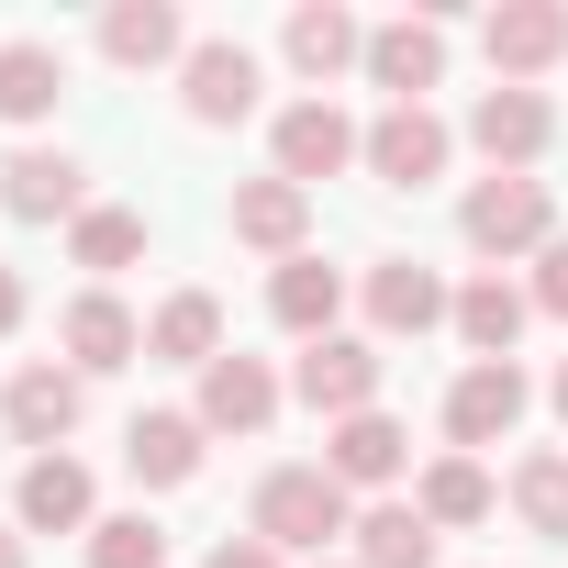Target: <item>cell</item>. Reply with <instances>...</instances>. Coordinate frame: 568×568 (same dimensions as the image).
<instances>
[{
	"label": "cell",
	"instance_id": "obj_1",
	"mask_svg": "<svg viewBox=\"0 0 568 568\" xmlns=\"http://www.w3.org/2000/svg\"><path fill=\"white\" fill-rule=\"evenodd\" d=\"M256 535L291 557V546H335V535H357V513H346V479L335 468H267L256 479Z\"/></svg>",
	"mask_w": 568,
	"mask_h": 568
},
{
	"label": "cell",
	"instance_id": "obj_2",
	"mask_svg": "<svg viewBox=\"0 0 568 568\" xmlns=\"http://www.w3.org/2000/svg\"><path fill=\"white\" fill-rule=\"evenodd\" d=\"M468 245L479 256H524V245H546V179H524V168H490L479 190H468Z\"/></svg>",
	"mask_w": 568,
	"mask_h": 568
},
{
	"label": "cell",
	"instance_id": "obj_3",
	"mask_svg": "<svg viewBox=\"0 0 568 568\" xmlns=\"http://www.w3.org/2000/svg\"><path fill=\"white\" fill-rule=\"evenodd\" d=\"M346 156H368V134H357L335 101H291V112H278V179H291V190L335 179Z\"/></svg>",
	"mask_w": 568,
	"mask_h": 568
},
{
	"label": "cell",
	"instance_id": "obj_4",
	"mask_svg": "<svg viewBox=\"0 0 568 568\" xmlns=\"http://www.w3.org/2000/svg\"><path fill=\"white\" fill-rule=\"evenodd\" d=\"M524 424V368L513 357H468V379L446 390V435L457 446H501Z\"/></svg>",
	"mask_w": 568,
	"mask_h": 568
},
{
	"label": "cell",
	"instance_id": "obj_5",
	"mask_svg": "<svg viewBox=\"0 0 568 568\" xmlns=\"http://www.w3.org/2000/svg\"><path fill=\"white\" fill-rule=\"evenodd\" d=\"M302 402L313 413H379V346H357V335H324V346H302Z\"/></svg>",
	"mask_w": 568,
	"mask_h": 568
},
{
	"label": "cell",
	"instance_id": "obj_6",
	"mask_svg": "<svg viewBox=\"0 0 568 568\" xmlns=\"http://www.w3.org/2000/svg\"><path fill=\"white\" fill-rule=\"evenodd\" d=\"M179 90H190V123H245V112H256V57L212 34V45L179 57Z\"/></svg>",
	"mask_w": 568,
	"mask_h": 568
},
{
	"label": "cell",
	"instance_id": "obj_7",
	"mask_svg": "<svg viewBox=\"0 0 568 568\" xmlns=\"http://www.w3.org/2000/svg\"><path fill=\"white\" fill-rule=\"evenodd\" d=\"M368 179H390V190H424V179H446V123L413 101V112H379L368 123Z\"/></svg>",
	"mask_w": 568,
	"mask_h": 568
},
{
	"label": "cell",
	"instance_id": "obj_8",
	"mask_svg": "<svg viewBox=\"0 0 568 568\" xmlns=\"http://www.w3.org/2000/svg\"><path fill=\"white\" fill-rule=\"evenodd\" d=\"M479 45H490V68H501V79L557 68V57H568V12H557V0H501V12L479 23Z\"/></svg>",
	"mask_w": 568,
	"mask_h": 568
},
{
	"label": "cell",
	"instance_id": "obj_9",
	"mask_svg": "<svg viewBox=\"0 0 568 568\" xmlns=\"http://www.w3.org/2000/svg\"><path fill=\"white\" fill-rule=\"evenodd\" d=\"M368 79L390 90V112H413V101L446 79V34H435V23H379V34H368Z\"/></svg>",
	"mask_w": 568,
	"mask_h": 568
},
{
	"label": "cell",
	"instance_id": "obj_10",
	"mask_svg": "<svg viewBox=\"0 0 568 568\" xmlns=\"http://www.w3.org/2000/svg\"><path fill=\"white\" fill-rule=\"evenodd\" d=\"M267 413H278V379H267L256 357H234V346H223V357L201 368V435H256Z\"/></svg>",
	"mask_w": 568,
	"mask_h": 568
},
{
	"label": "cell",
	"instance_id": "obj_11",
	"mask_svg": "<svg viewBox=\"0 0 568 568\" xmlns=\"http://www.w3.org/2000/svg\"><path fill=\"white\" fill-rule=\"evenodd\" d=\"M457 302L435 291V267H413V256H379L368 267V324L379 335H424V324H446Z\"/></svg>",
	"mask_w": 568,
	"mask_h": 568
},
{
	"label": "cell",
	"instance_id": "obj_12",
	"mask_svg": "<svg viewBox=\"0 0 568 568\" xmlns=\"http://www.w3.org/2000/svg\"><path fill=\"white\" fill-rule=\"evenodd\" d=\"M0 413H12V435H23V446H45V457H57V435L79 424V368L34 357V368L12 379V402H0Z\"/></svg>",
	"mask_w": 568,
	"mask_h": 568
},
{
	"label": "cell",
	"instance_id": "obj_13",
	"mask_svg": "<svg viewBox=\"0 0 568 568\" xmlns=\"http://www.w3.org/2000/svg\"><path fill=\"white\" fill-rule=\"evenodd\" d=\"M123 468H134L145 490H179V479L201 468V413H134V435H123Z\"/></svg>",
	"mask_w": 568,
	"mask_h": 568
},
{
	"label": "cell",
	"instance_id": "obj_14",
	"mask_svg": "<svg viewBox=\"0 0 568 568\" xmlns=\"http://www.w3.org/2000/svg\"><path fill=\"white\" fill-rule=\"evenodd\" d=\"M302 223H313V190H291V179H245V190H234V234L267 245L278 267L302 256Z\"/></svg>",
	"mask_w": 568,
	"mask_h": 568
},
{
	"label": "cell",
	"instance_id": "obj_15",
	"mask_svg": "<svg viewBox=\"0 0 568 568\" xmlns=\"http://www.w3.org/2000/svg\"><path fill=\"white\" fill-rule=\"evenodd\" d=\"M101 57L112 68H168V57H190V23L168 0H123V12H101Z\"/></svg>",
	"mask_w": 568,
	"mask_h": 568
},
{
	"label": "cell",
	"instance_id": "obj_16",
	"mask_svg": "<svg viewBox=\"0 0 568 568\" xmlns=\"http://www.w3.org/2000/svg\"><path fill=\"white\" fill-rule=\"evenodd\" d=\"M0 201H12L23 223H57V212H79V156H68V145H23L12 168H0Z\"/></svg>",
	"mask_w": 568,
	"mask_h": 568
},
{
	"label": "cell",
	"instance_id": "obj_17",
	"mask_svg": "<svg viewBox=\"0 0 568 568\" xmlns=\"http://www.w3.org/2000/svg\"><path fill=\"white\" fill-rule=\"evenodd\" d=\"M468 134H479V156H490V168H524V156L546 145V101L501 79V90H479V112H468Z\"/></svg>",
	"mask_w": 568,
	"mask_h": 568
},
{
	"label": "cell",
	"instance_id": "obj_18",
	"mask_svg": "<svg viewBox=\"0 0 568 568\" xmlns=\"http://www.w3.org/2000/svg\"><path fill=\"white\" fill-rule=\"evenodd\" d=\"M57 90H68V57H57V45H34V34L0 45V123H45Z\"/></svg>",
	"mask_w": 568,
	"mask_h": 568
},
{
	"label": "cell",
	"instance_id": "obj_19",
	"mask_svg": "<svg viewBox=\"0 0 568 568\" xmlns=\"http://www.w3.org/2000/svg\"><path fill=\"white\" fill-rule=\"evenodd\" d=\"M335 302H346V278H335L324 256H291V267H278V278H267V313H278V324H291V335H313V346L335 335Z\"/></svg>",
	"mask_w": 568,
	"mask_h": 568
},
{
	"label": "cell",
	"instance_id": "obj_20",
	"mask_svg": "<svg viewBox=\"0 0 568 568\" xmlns=\"http://www.w3.org/2000/svg\"><path fill=\"white\" fill-rule=\"evenodd\" d=\"M68 357H79V368H134V357H145V324H134L112 291H90V302H68Z\"/></svg>",
	"mask_w": 568,
	"mask_h": 568
},
{
	"label": "cell",
	"instance_id": "obj_21",
	"mask_svg": "<svg viewBox=\"0 0 568 568\" xmlns=\"http://www.w3.org/2000/svg\"><path fill=\"white\" fill-rule=\"evenodd\" d=\"M145 357H168V368H212V357H223V302H212V291H179V302L145 324Z\"/></svg>",
	"mask_w": 568,
	"mask_h": 568
},
{
	"label": "cell",
	"instance_id": "obj_22",
	"mask_svg": "<svg viewBox=\"0 0 568 568\" xmlns=\"http://www.w3.org/2000/svg\"><path fill=\"white\" fill-rule=\"evenodd\" d=\"M291 68H302V79L368 68V34H357V12H335V0H313V12H291Z\"/></svg>",
	"mask_w": 568,
	"mask_h": 568
},
{
	"label": "cell",
	"instance_id": "obj_23",
	"mask_svg": "<svg viewBox=\"0 0 568 568\" xmlns=\"http://www.w3.org/2000/svg\"><path fill=\"white\" fill-rule=\"evenodd\" d=\"M90 524V468L79 457H34L23 468V535H68Z\"/></svg>",
	"mask_w": 568,
	"mask_h": 568
},
{
	"label": "cell",
	"instance_id": "obj_24",
	"mask_svg": "<svg viewBox=\"0 0 568 568\" xmlns=\"http://www.w3.org/2000/svg\"><path fill=\"white\" fill-rule=\"evenodd\" d=\"M357 568H435V524H424V501H379V513H357Z\"/></svg>",
	"mask_w": 568,
	"mask_h": 568
},
{
	"label": "cell",
	"instance_id": "obj_25",
	"mask_svg": "<svg viewBox=\"0 0 568 568\" xmlns=\"http://www.w3.org/2000/svg\"><path fill=\"white\" fill-rule=\"evenodd\" d=\"M457 335H468V357H513L524 291H513V278H468V291H457Z\"/></svg>",
	"mask_w": 568,
	"mask_h": 568
},
{
	"label": "cell",
	"instance_id": "obj_26",
	"mask_svg": "<svg viewBox=\"0 0 568 568\" xmlns=\"http://www.w3.org/2000/svg\"><path fill=\"white\" fill-rule=\"evenodd\" d=\"M324 468H335L346 490L390 479V468H402V424H390V413H346V424H335V457H324Z\"/></svg>",
	"mask_w": 568,
	"mask_h": 568
},
{
	"label": "cell",
	"instance_id": "obj_27",
	"mask_svg": "<svg viewBox=\"0 0 568 568\" xmlns=\"http://www.w3.org/2000/svg\"><path fill=\"white\" fill-rule=\"evenodd\" d=\"M513 513H524L535 535H557V546H568V457H557V446H535V457L513 468Z\"/></svg>",
	"mask_w": 568,
	"mask_h": 568
},
{
	"label": "cell",
	"instance_id": "obj_28",
	"mask_svg": "<svg viewBox=\"0 0 568 568\" xmlns=\"http://www.w3.org/2000/svg\"><path fill=\"white\" fill-rule=\"evenodd\" d=\"M490 513V468L479 457H435L424 468V524H479Z\"/></svg>",
	"mask_w": 568,
	"mask_h": 568
},
{
	"label": "cell",
	"instance_id": "obj_29",
	"mask_svg": "<svg viewBox=\"0 0 568 568\" xmlns=\"http://www.w3.org/2000/svg\"><path fill=\"white\" fill-rule=\"evenodd\" d=\"M145 256V212H79V267H134Z\"/></svg>",
	"mask_w": 568,
	"mask_h": 568
},
{
	"label": "cell",
	"instance_id": "obj_30",
	"mask_svg": "<svg viewBox=\"0 0 568 568\" xmlns=\"http://www.w3.org/2000/svg\"><path fill=\"white\" fill-rule=\"evenodd\" d=\"M156 557H168V535H156L145 513H112V524L90 535V568H156Z\"/></svg>",
	"mask_w": 568,
	"mask_h": 568
},
{
	"label": "cell",
	"instance_id": "obj_31",
	"mask_svg": "<svg viewBox=\"0 0 568 568\" xmlns=\"http://www.w3.org/2000/svg\"><path fill=\"white\" fill-rule=\"evenodd\" d=\"M535 302H546V313H568V234H546V245H535Z\"/></svg>",
	"mask_w": 568,
	"mask_h": 568
},
{
	"label": "cell",
	"instance_id": "obj_32",
	"mask_svg": "<svg viewBox=\"0 0 568 568\" xmlns=\"http://www.w3.org/2000/svg\"><path fill=\"white\" fill-rule=\"evenodd\" d=\"M212 568H278V546H267V535H223V546H212Z\"/></svg>",
	"mask_w": 568,
	"mask_h": 568
},
{
	"label": "cell",
	"instance_id": "obj_33",
	"mask_svg": "<svg viewBox=\"0 0 568 568\" xmlns=\"http://www.w3.org/2000/svg\"><path fill=\"white\" fill-rule=\"evenodd\" d=\"M12 324H23V278L0 267V335H12Z\"/></svg>",
	"mask_w": 568,
	"mask_h": 568
},
{
	"label": "cell",
	"instance_id": "obj_34",
	"mask_svg": "<svg viewBox=\"0 0 568 568\" xmlns=\"http://www.w3.org/2000/svg\"><path fill=\"white\" fill-rule=\"evenodd\" d=\"M0 568H23V535H0Z\"/></svg>",
	"mask_w": 568,
	"mask_h": 568
},
{
	"label": "cell",
	"instance_id": "obj_35",
	"mask_svg": "<svg viewBox=\"0 0 568 568\" xmlns=\"http://www.w3.org/2000/svg\"><path fill=\"white\" fill-rule=\"evenodd\" d=\"M557 413H568V368H557Z\"/></svg>",
	"mask_w": 568,
	"mask_h": 568
}]
</instances>
